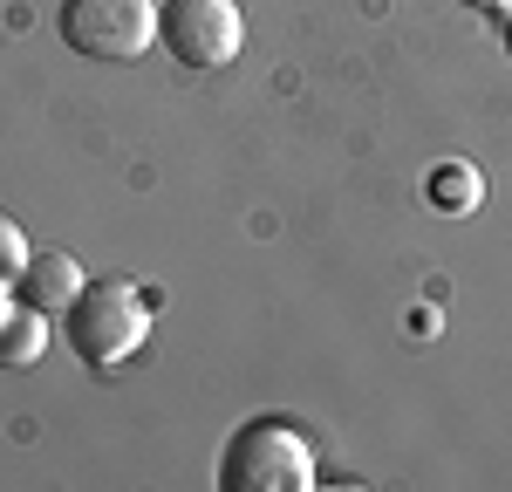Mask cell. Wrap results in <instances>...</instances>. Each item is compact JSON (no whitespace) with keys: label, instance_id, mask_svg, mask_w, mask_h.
<instances>
[{"label":"cell","instance_id":"obj_4","mask_svg":"<svg viewBox=\"0 0 512 492\" xmlns=\"http://www.w3.org/2000/svg\"><path fill=\"white\" fill-rule=\"evenodd\" d=\"M158 41L171 62L185 69H226L246 41V21H239V0H164L158 7Z\"/></svg>","mask_w":512,"mask_h":492},{"label":"cell","instance_id":"obj_3","mask_svg":"<svg viewBox=\"0 0 512 492\" xmlns=\"http://www.w3.org/2000/svg\"><path fill=\"white\" fill-rule=\"evenodd\" d=\"M55 35L89 62H137L158 41V7L151 0H62Z\"/></svg>","mask_w":512,"mask_h":492},{"label":"cell","instance_id":"obj_5","mask_svg":"<svg viewBox=\"0 0 512 492\" xmlns=\"http://www.w3.org/2000/svg\"><path fill=\"white\" fill-rule=\"evenodd\" d=\"M82 274L76 253H55V246H41V253H28V267L14 274V301H28V308H41V315H62L69 301L82 294Z\"/></svg>","mask_w":512,"mask_h":492},{"label":"cell","instance_id":"obj_2","mask_svg":"<svg viewBox=\"0 0 512 492\" xmlns=\"http://www.w3.org/2000/svg\"><path fill=\"white\" fill-rule=\"evenodd\" d=\"M151 328V308L130 281H82V294L62 308V335L89 369H110L123 363Z\"/></svg>","mask_w":512,"mask_h":492},{"label":"cell","instance_id":"obj_6","mask_svg":"<svg viewBox=\"0 0 512 492\" xmlns=\"http://www.w3.org/2000/svg\"><path fill=\"white\" fill-rule=\"evenodd\" d=\"M41 342H48V315H41V308H28V301L0 308V369L41 363Z\"/></svg>","mask_w":512,"mask_h":492},{"label":"cell","instance_id":"obj_7","mask_svg":"<svg viewBox=\"0 0 512 492\" xmlns=\"http://www.w3.org/2000/svg\"><path fill=\"white\" fill-rule=\"evenodd\" d=\"M478 199H485L478 171H465V164H437V171H431V205H437V212H472Z\"/></svg>","mask_w":512,"mask_h":492},{"label":"cell","instance_id":"obj_10","mask_svg":"<svg viewBox=\"0 0 512 492\" xmlns=\"http://www.w3.org/2000/svg\"><path fill=\"white\" fill-rule=\"evenodd\" d=\"M465 7H506V0H465Z\"/></svg>","mask_w":512,"mask_h":492},{"label":"cell","instance_id":"obj_1","mask_svg":"<svg viewBox=\"0 0 512 492\" xmlns=\"http://www.w3.org/2000/svg\"><path fill=\"white\" fill-rule=\"evenodd\" d=\"M226 492H308L315 486V445L287 417H253L239 424L226 458H219Z\"/></svg>","mask_w":512,"mask_h":492},{"label":"cell","instance_id":"obj_11","mask_svg":"<svg viewBox=\"0 0 512 492\" xmlns=\"http://www.w3.org/2000/svg\"><path fill=\"white\" fill-rule=\"evenodd\" d=\"M151 7H164V0H151Z\"/></svg>","mask_w":512,"mask_h":492},{"label":"cell","instance_id":"obj_8","mask_svg":"<svg viewBox=\"0 0 512 492\" xmlns=\"http://www.w3.org/2000/svg\"><path fill=\"white\" fill-rule=\"evenodd\" d=\"M28 253H35V246H28V233L0 212V287H14V274L28 267Z\"/></svg>","mask_w":512,"mask_h":492},{"label":"cell","instance_id":"obj_9","mask_svg":"<svg viewBox=\"0 0 512 492\" xmlns=\"http://www.w3.org/2000/svg\"><path fill=\"white\" fill-rule=\"evenodd\" d=\"M499 35H506V55H512V14H506V28H499Z\"/></svg>","mask_w":512,"mask_h":492}]
</instances>
